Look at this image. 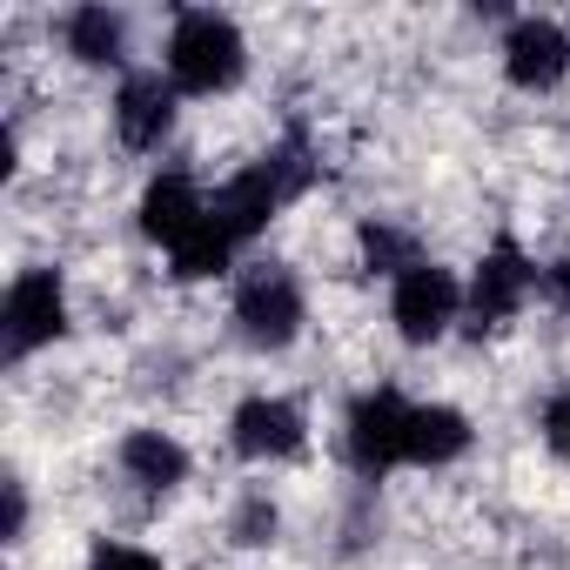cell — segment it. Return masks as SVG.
<instances>
[{
	"instance_id": "cell-1",
	"label": "cell",
	"mask_w": 570,
	"mask_h": 570,
	"mask_svg": "<svg viewBox=\"0 0 570 570\" xmlns=\"http://www.w3.org/2000/svg\"><path fill=\"white\" fill-rule=\"evenodd\" d=\"M141 235H148L155 248H168V262H175L181 282L228 275V262H235V242L215 228L208 195L195 188L188 168H161V175L141 188Z\"/></svg>"
},
{
	"instance_id": "cell-2",
	"label": "cell",
	"mask_w": 570,
	"mask_h": 570,
	"mask_svg": "<svg viewBox=\"0 0 570 570\" xmlns=\"http://www.w3.org/2000/svg\"><path fill=\"white\" fill-rule=\"evenodd\" d=\"M316 181V161H309V141H303V128H289V141H275L262 161H248V168H235L215 195H208V215H215V228L242 248V242H255L282 208H289L303 188Z\"/></svg>"
},
{
	"instance_id": "cell-3",
	"label": "cell",
	"mask_w": 570,
	"mask_h": 570,
	"mask_svg": "<svg viewBox=\"0 0 570 570\" xmlns=\"http://www.w3.org/2000/svg\"><path fill=\"white\" fill-rule=\"evenodd\" d=\"M161 75L175 81V95H228V88L248 75V41H242V28H235L228 14L188 8V14H175V28H168Z\"/></svg>"
},
{
	"instance_id": "cell-4",
	"label": "cell",
	"mask_w": 570,
	"mask_h": 570,
	"mask_svg": "<svg viewBox=\"0 0 570 570\" xmlns=\"http://www.w3.org/2000/svg\"><path fill=\"white\" fill-rule=\"evenodd\" d=\"M309 323V303H303V282L289 262H248L235 275V336L262 356L289 350Z\"/></svg>"
},
{
	"instance_id": "cell-5",
	"label": "cell",
	"mask_w": 570,
	"mask_h": 570,
	"mask_svg": "<svg viewBox=\"0 0 570 570\" xmlns=\"http://www.w3.org/2000/svg\"><path fill=\"white\" fill-rule=\"evenodd\" d=\"M410 416H416V403L403 390H363L343 410V456L363 483H383L390 470L410 463Z\"/></svg>"
},
{
	"instance_id": "cell-6",
	"label": "cell",
	"mask_w": 570,
	"mask_h": 570,
	"mask_svg": "<svg viewBox=\"0 0 570 570\" xmlns=\"http://www.w3.org/2000/svg\"><path fill=\"white\" fill-rule=\"evenodd\" d=\"M61 336H68V282H61V268H21L14 289H8V309H0V356L28 363L35 350H48Z\"/></svg>"
},
{
	"instance_id": "cell-7",
	"label": "cell",
	"mask_w": 570,
	"mask_h": 570,
	"mask_svg": "<svg viewBox=\"0 0 570 570\" xmlns=\"http://www.w3.org/2000/svg\"><path fill=\"white\" fill-rule=\"evenodd\" d=\"M390 323H396V336L416 343V350L443 343V336L463 323V282H456L443 262L423 255L416 268L396 275V289H390Z\"/></svg>"
},
{
	"instance_id": "cell-8",
	"label": "cell",
	"mask_w": 570,
	"mask_h": 570,
	"mask_svg": "<svg viewBox=\"0 0 570 570\" xmlns=\"http://www.w3.org/2000/svg\"><path fill=\"white\" fill-rule=\"evenodd\" d=\"M530 289H537V262L517 248V235H497V242L483 248L476 275H470V289H463V323H470L476 336H490V330H503V323L530 303Z\"/></svg>"
},
{
	"instance_id": "cell-9",
	"label": "cell",
	"mask_w": 570,
	"mask_h": 570,
	"mask_svg": "<svg viewBox=\"0 0 570 570\" xmlns=\"http://www.w3.org/2000/svg\"><path fill=\"white\" fill-rule=\"evenodd\" d=\"M303 443H309V423L289 396H242L228 416V450L242 463H289L303 456Z\"/></svg>"
},
{
	"instance_id": "cell-10",
	"label": "cell",
	"mask_w": 570,
	"mask_h": 570,
	"mask_svg": "<svg viewBox=\"0 0 570 570\" xmlns=\"http://www.w3.org/2000/svg\"><path fill=\"white\" fill-rule=\"evenodd\" d=\"M570 75V35L543 14H517L503 28V81L523 95H550Z\"/></svg>"
},
{
	"instance_id": "cell-11",
	"label": "cell",
	"mask_w": 570,
	"mask_h": 570,
	"mask_svg": "<svg viewBox=\"0 0 570 570\" xmlns=\"http://www.w3.org/2000/svg\"><path fill=\"white\" fill-rule=\"evenodd\" d=\"M175 81L168 75H121V88H115V135H121V148H135V155H148V148H161L168 141V128H175Z\"/></svg>"
},
{
	"instance_id": "cell-12",
	"label": "cell",
	"mask_w": 570,
	"mask_h": 570,
	"mask_svg": "<svg viewBox=\"0 0 570 570\" xmlns=\"http://www.w3.org/2000/svg\"><path fill=\"white\" fill-rule=\"evenodd\" d=\"M115 463H121V476H128L135 490H148V497H168V490L188 483V450H181L168 430H128L121 450H115Z\"/></svg>"
},
{
	"instance_id": "cell-13",
	"label": "cell",
	"mask_w": 570,
	"mask_h": 570,
	"mask_svg": "<svg viewBox=\"0 0 570 570\" xmlns=\"http://www.w3.org/2000/svg\"><path fill=\"white\" fill-rule=\"evenodd\" d=\"M470 450V416L450 410V403H416L410 416V463L416 470H443Z\"/></svg>"
},
{
	"instance_id": "cell-14",
	"label": "cell",
	"mask_w": 570,
	"mask_h": 570,
	"mask_svg": "<svg viewBox=\"0 0 570 570\" xmlns=\"http://www.w3.org/2000/svg\"><path fill=\"white\" fill-rule=\"evenodd\" d=\"M61 41H68V55L88 61V68H121V61H128V21H121L115 8H75V14L61 21Z\"/></svg>"
},
{
	"instance_id": "cell-15",
	"label": "cell",
	"mask_w": 570,
	"mask_h": 570,
	"mask_svg": "<svg viewBox=\"0 0 570 570\" xmlns=\"http://www.w3.org/2000/svg\"><path fill=\"white\" fill-rule=\"evenodd\" d=\"M356 248H363V268L370 275H403V268H416L423 262V248H416V235L410 228H396V222H383V215H370L363 228H356Z\"/></svg>"
},
{
	"instance_id": "cell-16",
	"label": "cell",
	"mask_w": 570,
	"mask_h": 570,
	"mask_svg": "<svg viewBox=\"0 0 570 570\" xmlns=\"http://www.w3.org/2000/svg\"><path fill=\"white\" fill-rule=\"evenodd\" d=\"M275 523H282V517H275V503H268L262 490H248V497L235 503V523H228V537H235L242 550H262V543H275Z\"/></svg>"
},
{
	"instance_id": "cell-17",
	"label": "cell",
	"mask_w": 570,
	"mask_h": 570,
	"mask_svg": "<svg viewBox=\"0 0 570 570\" xmlns=\"http://www.w3.org/2000/svg\"><path fill=\"white\" fill-rule=\"evenodd\" d=\"M88 570H168V563H161L155 550H141V543H108V537H101V543L88 550Z\"/></svg>"
},
{
	"instance_id": "cell-18",
	"label": "cell",
	"mask_w": 570,
	"mask_h": 570,
	"mask_svg": "<svg viewBox=\"0 0 570 570\" xmlns=\"http://www.w3.org/2000/svg\"><path fill=\"white\" fill-rule=\"evenodd\" d=\"M543 443H550V456H563V463H570V390L543 403Z\"/></svg>"
},
{
	"instance_id": "cell-19",
	"label": "cell",
	"mask_w": 570,
	"mask_h": 570,
	"mask_svg": "<svg viewBox=\"0 0 570 570\" xmlns=\"http://www.w3.org/2000/svg\"><path fill=\"white\" fill-rule=\"evenodd\" d=\"M537 296H543L557 316H570V262H543V268H537Z\"/></svg>"
},
{
	"instance_id": "cell-20",
	"label": "cell",
	"mask_w": 570,
	"mask_h": 570,
	"mask_svg": "<svg viewBox=\"0 0 570 570\" xmlns=\"http://www.w3.org/2000/svg\"><path fill=\"white\" fill-rule=\"evenodd\" d=\"M21 530H28V490L8 483V543H21Z\"/></svg>"
}]
</instances>
